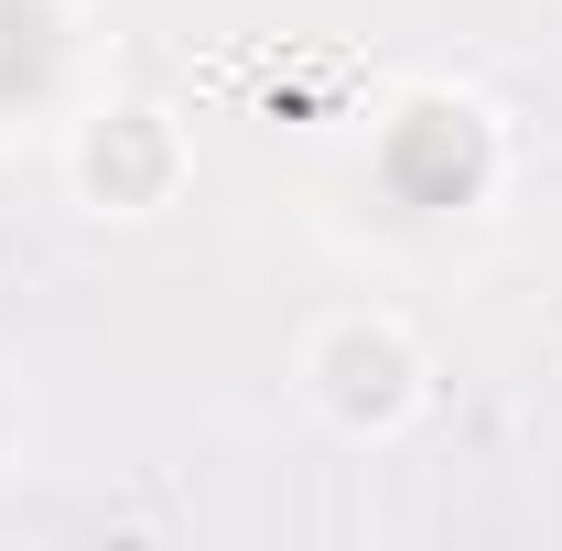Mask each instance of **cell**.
Masks as SVG:
<instances>
[{"label": "cell", "instance_id": "6da1fadb", "mask_svg": "<svg viewBox=\"0 0 562 551\" xmlns=\"http://www.w3.org/2000/svg\"><path fill=\"white\" fill-rule=\"evenodd\" d=\"M368 173H379V206L401 227H465L508 184V131H497L487 98H465V87H412L368 131Z\"/></svg>", "mask_w": 562, "mask_h": 551}, {"label": "cell", "instance_id": "7a4b0ae2", "mask_svg": "<svg viewBox=\"0 0 562 551\" xmlns=\"http://www.w3.org/2000/svg\"><path fill=\"white\" fill-rule=\"evenodd\" d=\"M195 173V140L162 98H98L66 120V184L87 216H162Z\"/></svg>", "mask_w": 562, "mask_h": 551}, {"label": "cell", "instance_id": "5b68a950", "mask_svg": "<svg viewBox=\"0 0 562 551\" xmlns=\"http://www.w3.org/2000/svg\"><path fill=\"white\" fill-rule=\"evenodd\" d=\"M22 432H33V401H22V379H11V357H0V476H11Z\"/></svg>", "mask_w": 562, "mask_h": 551}, {"label": "cell", "instance_id": "3957f363", "mask_svg": "<svg viewBox=\"0 0 562 551\" xmlns=\"http://www.w3.org/2000/svg\"><path fill=\"white\" fill-rule=\"evenodd\" d=\"M303 401L336 421V432H401L422 412V346L401 314H325L303 336Z\"/></svg>", "mask_w": 562, "mask_h": 551}, {"label": "cell", "instance_id": "277c9868", "mask_svg": "<svg viewBox=\"0 0 562 551\" xmlns=\"http://www.w3.org/2000/svg\"><path fill=\"white\" fill-rule=\"evenodd\" d=\"M87 76V0H0V151L76 120Z\"/></svg>", "mask_w": 562, "mask_h": 551}]
</instances>
